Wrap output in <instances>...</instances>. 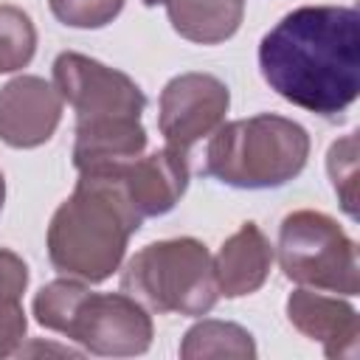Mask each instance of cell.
I'll list each match as a JSON object with an SVG mask.
<instances>
[{
  "label": "cell",
  "mask_w": 360,
  "mask_h": 360,
  "mask_svg": "<svg viewBox=\"0 0 360 360\" xmlns=\"http://www.w3.org/2000/svg\"><path fill=\"white\" fill-rule=\"evenodd\" d=\"M169 0H143V6H166Z\"/></svg>",
  "instance_id": "cell-21"
},
{
  "label": "cell",
  "mask_w": 360,
  "mask_h": 360,
  "mask_svg": "<svg viewBox=\"0 0 360 360\" xmlns=\"http://www.w3.org/2000/svg\"><path fill=\"white\" fill-rule=\"evenodd\" d=\"M90 174V172H84ZM101 174H112L124 191V197L129 200V205L135 208V214L141 219L146 217H160L169 214L180 197L186 194L188 186V163L186 155L163 146L152 155H141L132 163L112 169V172H101Z\"/></svg>",
  "instance_id": "cell-10"
},
{
  "label": "cell",
  "mask_w": 360,
  "mask_h": 360,
  "mask_svg": "<svg viewBox=\"0 0 360 360\" xmlns=\"http://www.w3.org/2000/svg\"><path fill=\"white\" fill-rule=\"evenodd\" d=\"M31 309L39 326L98 357H135L152 346V318L124 290L93 292L87 281L56 278L34 295Z\"/></svg>",
  "instance_id": "cell-3"
},
{
  "label": "cell",
  "mask_w": 360,
  "mask_h": 360,
  "mask_svg": "<svg viewBox=\"0 0 360 360\" xmlns=\"http://www.w3.org/2000/svg\"><path fill=\"white\" fill-rule=\"evenodd\" d=\"M53 87L62 101L73 107L76 129L141 121L146 110V96L135 79L76 51H65L53 59Z\"/></svg>",
  "instance_id": "cell-7"
},
{
  "label": "cell",
  "mask_w": 360,
  "mask_h": 360,
  "mask_svg": "<svg viewBox=\"0 0 360 360\" xmlns=\"http://www.w3.org/2000/svg\"><path fill=\"white\" fill-rule=\"evenodd\" d=\"M62 121V96L42 76H17L0 87V141L11 149H37Z\"/></svg>",
  "instance_id": "cell-9"
},
{
  "label": "cell",
  "mask_w": 360,
  "mask_h": 360,
  "mask_svg": "<svg viewBox=\"0 0 360 360\" xmlns=\"http://www.w3.org/2000/svg\"><path fill=\"white\" fill-rule=\"evenodd\" d=\"M3 202H6V180H3V172H0V211H3Z\"/></svg>",
  "instance_id": "cell-20"
},
{
  "label": "cell",
  "mask_w": 360,
  "mask_h": 360,
  "mask_svg": "<svg viewBox=\"0 0 360 360\" xmlns=\"http://www.w3.org/2000/svg\"><path fill=\"white\" fill-rule=\"evenodd\" d=\"M180 357L183 360H205V357L253 360L256 357V343H253V335L239 323L202 318L200 323H194L183 335Z\"/></svg>",
  "instance_id": "cell-14"
},
{
  "label": "cell",
  "mask_w": 360,
  "mask_h": 360,
  "mask_svg": "<svg viewBox=\"0 0 360 360\" xmlns=\"http://www.w3.org/2000/svg\"><path fill=\"white\" fill-rule=\"evenodd\" d=\"M127 0H48L51 14L68 28H104L110 25Z\"/></svg>",
  "instance_id": "cell-17"
},
{
  "label": "cell",
  "mask_w": 360,
  "mask_h": 360,
  "mask_svg": "<svg viewBox=\"0 0 360 360\" xmlns=\"http://www.w3.org/2000/svg\"><path fill=\"white\" fill-rule=\"evenodd\" d=\"M290 323L309 340L323 346L332 360H354L360 352V318L357 309L338 295L298 287L287 298Z\"/></svg>",
  "instance_id": "cell-11"
},
{
  "label": "cell",
  "mask_w": 360,
  "mask_h": 360,
  "mask_svg": "<svg viewBox=\"0 0 360 360\" xmlns=\"http://www.w3.org/2000/svg\"><path fill=\"white\" fill-rule=\"evenodd\" d=\"M273 259H276V250L270 239L262 233V228L256 222H245L236 233H231L222 242V248L211 259L219 295L242 298L256 292L267 281Z\"/></svg>",
  "instance_id": "cell-12"
},
{
  "label": "cell",
  "mask_w": 360,
  "mask_h": 360,
  "mask_svg": "<svg viewBox=\"0 0 360 360\" xmlns=\"http://www.w3.org/2000/svg\"><path fill=\"white\" fill-rule=\"evenodd\" d=\"M25 287H28V264L11 250H0V290L22 298Z\"/></svg>",
  "instance_id": "cell-19"
},
{
  "label": "cell",
  "mask_w": 360,
  "mask_h": 360,
  "mask_svg": "<svg viewBox=\"0 0 360 360\" xmlns=\"http://www.w3.org/2000/svg\"><path fill=\"white\" fill-rule=\"evenodd\" d=\"M166 14L183 39L197 45H219L239 31L245 6L242 0H169Z\"/></svg>",
  "instance_id": "cell-13"
},
{
  "label": "cell",
  "mask_w": 360,
  "mask_h": 360,
  "mask_svg": "<svg viewBox=\"0 0 360 360\" xmlns=\"http://www.w3.org/2000/svg\"><path fill=\"white\" fill-rule=\"evenodd\" d=\"M231 107V93L222 79L211 73H180L160 90L158 129L169 149L188 155V149L211 135Z\"/></svg>",
  "instance_id": "cell-8"
},
{
  "label": "cell",
  "mask_w": 360,
  "mask_h": 360,
  "mask_svg": "<svg viewBox=\"0 0 360 360\" xmlns=\"http://www.w3.org/2000/svg\"><path fill=\"white\" fill-rule=\"evenodd\" d=\"M276 253L284 276L298 287L349 298L360 290L357 245L323 211L301 208L287 214L278 225Z\"/></svg>",
  "instance_id": "cell-6"
},
{
  "label": "cell",
  "mask_w": 360,
  "mask_h": 360,
  "mask_svg": "<svg viewBox=\"0 0 360 360\" xmlns=\"http://www.w3.org/2000/svg\"><path fill=\"white\" fill-rule=\"evenodd\" d=\"M37 51V28L17 6H0V73L22 70Z\"/></svg>",
  "instance_id": "cell-15"
},
{
  "label": "cell",
  "mask_w": 360,
  "mask_h": 360,
  "mask_svg": "<svg viewBox=\"0 0 360 360\" xmlns=\"http://www.w3.org/2000/svg\"><path fill=\"white\" fill-rule=\"evenodd\" d=\"M121 290L152 312L191 318L211 312L219 298L211 253L191 236L160 239L141 248L121 273Z\"/></svg>",
  "instance_id": "cell-5"
},
{
  "label": "cell",
  "mask_w": 360,
  "mask_h": 360,
  "mask_svg": "<svg viewBox=\"0 0 360 360\" xmlns=\"http://www.w3.org/2000/svg\"><path fill=\"white\" fill-rule=\"evenodd\" d=\"M25 309L20 304V295L0 290V357L14 354L25 338Z\"/></svg>",
  "instance_id": "cell-18"
},
{
  "label": "cell",
  "mask_w": 360,
  "mask_h": 360,
  "mask_svg": "<svg viewBox=\"0 0 360 360\" xmlns=\"http://www.w3.org/2000/svg\"><path fill=\"white\" fill-rule=\"evenodd\" d=\"M141 222L112 174H79L73 194L51 217L48 259L59 273L98 284L118 270Z\"/></svg>",
  "instance_id": "cell-2"
},
{
  "label": "cell",
  "mask_w": 360,
  "mask_h": 360,
  "mask_svg": "<svg viewBox=\"0 0 360 360\" xmlns=\"http://www.w3.org/2000/svg\"><path fill=\"white\" fill-rule=\"evenodd\" d=\"M326 172L340 200V208L352 219H357V132H349L329 146Z\"/></svg>",
  "instance_id": "cell-16"
},
{
  "label": "cell",
  "mask_w": 360,
  "mask_h": 360,
  "mask_svg": "<svg viewBox=\"0 0 360 360\" xmlns=\"http://www.w3.org/2000/svg\"><path fill=\"white\" fill-rule=\"evenodd\" d=\"M262 79L284 101L323 118L360 93V14L352 6H301L259 42Z\"/></svg>",
  "instance_id": "cell-1"
},
{
  "label": "cell",
  "mask_w": 360,
  "mask_h": 360,
  "mask_svg": "<svg viewBox=\"0 0 360 360\" xmlns=\"http://www.w3.org/2000/svg\"><path fill=\"white\" fill-rule=\"evenodd\" d=\"M309 158V135L284 115L259 112L219 124L205 149L202 174L231 188H278L295 180Z\"/></svg>",
  "instance_id": "cell-4"
}]
</instances>
